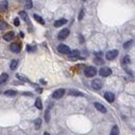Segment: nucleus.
<instances>
[{
	"label": "nucleus",
	"instance_id": "33",
	"mask_svg": "<svg viewBox=\"0 0 135 135\" xmlns=\"http://www.w3.org/2000/svg\"><path fill=\"white\" fill-rule=\"evenodd\" d=\"M44 135H50V134H49V133H47V132H45V133H44Z\"/></svg>",
	"mask_w": 135,
	"mask_h": 135
},
{
	"label": "nucleus",
	"instance_id": "34",
	"mask_svg": "<svg viewBox=\"0 0 135 135\" xmlns=\"http://www.w3.org/2000/svg\"><path fill=\"white\" fill-rule=\"evenodd\" d=\"M83 1H85V0H83Z\"/></svg>",
	"mask_w": 135,
	"mask_h": 135
},
{
	"label": "nucleus",
	"instance_id": "26",
	"mask_svg": "<svg viewBox=\"0 0 135 135\" xmlns=\"http://www.w3.org/2000/svg\"><path fill=\"white\" fill-rule=\"evenodd\" d=\"M132 43H133L132 40H131V41H128L127 43H125V44H124V48H125V49H128V48L132 45Z\"/></svg>",
	"mask_w": 135,
	"mask_h": 135
},
{
	"label": "nucleus",
	"instance_id": "14",
	"mask_svg": "<svg viewBox=\"0 0 135 135\" xmlns=\"http://www.w3.org/2000/svg\"><path fill=\"white\" fill-rule=\"evenodd\" d=\"M8 79V75L6 73H3L0 75V84H3V83H5V82L7 81Z\"/></svg>",
	"mask_w": 135,
	"mask_h": 135
},
{
	"label": "nucleus",
	"instance_id": "12",
	"mask_svg": "<svg viewBox=\"0 0 135 135\" xmlns=\"http://www.w3.org/2000/svg\"><path fill=\"white\" fill-rule=\"evenodd\" d=\"M80 56V52L78 50H73L69 53V57L72 58V59H75V58H78Z\"/></svg>",
	"mask_w": 135,
	"mask_h": 135
},
{
	"label": "nucleus",
	"instance_id": "17",
	"mask_svg": "<svg viewBox=\"0 0 135 135\" xmlns=\"http://www.w3.org/2000/svg\"><path fill=\"white\" fill-rule=\"evenodd\" d=\"M33 18L36 19V21H37V22L40 23V24H42V25H44V24H45V21H44V19H43L41 16H38V15H37V14H34V15H33Z\"/></svg>",
	"mask_w": 135,
	"mask_h": 135
},
{
	"label": "nucleus",
	"instance_id": "22",
	"mask_svg": "<svg viewBox=\"0 0 135 135\" xmlns=\"http://www.w3.org/2000/svg\"><path fill=\"white\" fill-rule=\"evenodd\" d=\"M17 67H18V60H12V62H11V70H16Z\"/></svg>",
	"mask_w": 135,
	"mask_h": 135
},
{
	"label": "nucleus",
	"instance_id": "5",
	"mask_svg": "<svg viewBox=\"0 0 135 135\" xmlns=\"http://www.w3.org/2000/svg\"><path fill=\"white\" fill-rule=\"evenodd\" d=\"M111 73H112L111 69L107 68V67L102 68V69L99 71V74H100V75H101L102 77H108V76H110V75H111Z\"/></svg>",
	"mask_w": 135,
	"mask_h": 135
},
{
	"label": "nucleus",
	"instance_id": "29",
	"mask_svg": "<svg viewBox=\"0 0 135 135\" xmlns=\"http://www.w3.org/2000/svg\"><path fill=\"white\" fill-rule=\"evenodd\" d=\"M95 62L97 63V64H102V63H103V60L100 59V58H96V59H95Z\"/></svg>",
	"mask_w": 135,
	"mask_h": 135
},
{
	"label": "nucleus",
	"instance_id": "7",
	"mask_svg": "<svg viewBox=\"0 0 135 135\" xmlns=\"http://www.w3.org/2000/svg\"><path fill=\"white\" fill-rule=\"evenodd\" d=\"M64 93H66V90H64L63 88H59V89H56L53 95H52V97H53L54 99H60L61 97H63Z\"/></svg>",
	"mask_w": 135,
	"mask_h": 135
},
{
	"label": "nucleus",
	"instance_id": "16",
	"mask_svg": "<svg viewBox=\"0 0 135 135\" xmlns=\"http://www.w3.org/2000/svg\"><path fill=\"white\" fill-rule=\"evenodd\" d=\"M4 95L7 96V97H14V96L17 95V91L16 90H12V89H8L4 91Z\"/></svg>",
	"mask_w": 135,
	"mask_h": 135
},
{
	"label": "nucleus",
	"instance_id": "25",
	"mask_svg": "<svg viewBox=\"0 0 135 135\" xmlns=\"http://www.w3.org/2000/svg\"><path fill=\"white\" fill-rule=\"evenodd\" d=\"M6 27H7V24L4 22V21H1V20H0V29L3 30V29H5Z\"/></svg>",
	"mask_w": 135,
	"mask_h": 135
},
{
	"label": "nucleus",
	"instance_id": "23",
	"mask_svg": "<svg viewBox=\"0 0 135 135\" xmlns=\"http://www.w3.org/2000/svg\"><path fill=\"white\" fill-rule=\"evenodd\" d=\"M131 62V58H130V56H125L124 59H123V64H129Z\"/></svg>",
	"mask_w": 135,
	"mask_h": 135
},
{
	"label": "nucleus",
	"instance_id": "13",
	"mask_svg": "<svg viewBox=\"0 0 135 135\" xmlns=\"http://www.w3.org/2000/svg\"><path fill=\"white\" fill-rule=\"evenodd\" d=\"M68 21L66 19H59L57 21H55V23H54V26L55 27H60V26H62L64 24H67Z\"/></svg>",
	"mask_w": 135,
	"mask_h": 135
},
{
	"label": "nucleus",
	"instance_id": "8",
	"mask_svg": "<svg viewBox=\"0 0 135 135\" xmlns=\"http://www.w3.org/2000/svg\"><path fill=\"white\" fill-rule=\"evenodd\" d=\"M104 98H105L109 103H112L113 101H114V99H115V96H114V94H113V93L106 91V93L104 94Z\"/></svg>",
	"mask_w": 135,
	"mask_h": 135
},
{
	"label": "nucleus",
	"instance_id": "9",
	"mask_svg": "<svg viewBox=\"0 0 135 135\" xmlns=\"http://www.w3.org/2000/svg\"><path fill=\"white\" fill-rule=\"evenodd\" d=\"M14 37H15V32L10 31V32H6V33L3 36V40L6 41V42H10V41H12Z\"/></svg>",
	"mask_w": 135,
	"mask_h": 135
},
{
	"label": "nucleus",
	"instance_id": "19",
	"mask_svg": "<svg viewBox=\"0 0 135 135\" xmlns=\"http://www.w3.org/2000/svg\"><path fill=\"white\" fill-rule=\"evenodd\" d=\"M34 105H36V107L37 108V109H43V104H42V100L38 98V99H37L36 100V104H34Z\"/></svg>",
	"mask_w": 135,
	"mask_h": 135
},
{
	"label": "nucleus",
	"instance_id": "20",
	"mask_svg": "<svg viewBox=\"0 0 135 135\" xmlns=\"http://www.w3.org/2000/svg\"><path fill=\"white\" fill-rule=\"evenodd\" d=\"M41 126H42V120L38 117V119H37L36 121H34V127H36V129H40L41 128Z\"/></svg>",
	"mask_w": 135,
	"mask_h": 135
},
{
	"label": "nucleus",
	"instance_id": "31",
	"mask_svg": "<svg viewBox=\"0 0 135 135\" xmlns=\"http://www.w3.org/2000/svg\"><path fill=\"white\" fill-rule=\"evenodd\" d=\"M14 24H15V26H19L20 25V22H19V19L18 18H16L14 20Z\"/></svg>",
	"mask_w": 135,
	"mask_h": 135
},
{
	"label": "nucleus",
	"instance_id": "18",
	"mask_svg": "<svg viewBox=\"0 0 135 135\" xmlns=\"http://www.w3.org/2000/svg\"><path fill=\"white\" fill-rule=\"evenodd\" d=\"M19 15H20V17H21V18H22V19L25 21V22H28V21H29L27 14H26V12H25L24 11H21V12H19Z\"/></svg>",
	"mask_w": 135,
	"mask_h": 135
},
{
	"label": "nucleus",
	"instance_id": "10",
	"mask_svg": "<svg viewBox=\"0 0 135 135\" xmlns=\"http://www.w3.org/2000/svg\"><path fill=\"white\" fill-rule=\"evenodd\" d=\"M10 49L12 52H15V53H19L20 50H21V47L19 44H16V43H14V44H12L10 46Z\"/></svg>",
	"mask_w": 135,
	"mask_h": 135
},
{
	"label": "nucleus",
	"instance_id": "28",
	"mask_svg": "<svg viewBox=\"0 0 135 135\" xmlns=\"http://www.w3.org/2000/svg\"><path fill=\"white\" fill-rule=\"evenodd\" d=\"M0 7H1V10L6 8V7H7V2H6V1H3V2L1 3V5H0Z\"/></svg>",
	"mask_w": 135,
	"mask_h": 135
},
{
	"label": "nucleus",
	"instance_id": "2",
	"mask_svg": "<svg viewBox=\"0 0 135 135\" xmlns=\"http://www.w3.org/2000/svg\"><path fill=\"white\" fill-rule=\"evenodd\" d=\"M117 55H119V51L117 50H110L107 52L105 56H106L107 60H113L117 57Z\"/></svg>",
	"mask_w": 135,
	"mask_h": 135
},
{
	"label": "nucleus",
	"instance_id": "4",
	"mask_svg": "<svg viewBox=\"0 0 135 135\" xmlns=\"http://www.w3.org/2000/svg\"><path fill=\"white\" fill-rule=\"evenodd\" d=\"M69 34H70V30L68 28H64V29L61 30V31H59L57 37H58V40L62 41V40H64V38H67L69 37Z\"/></svg>",
	"mask_w": 135,
	"mask_h": 135
},
{
	"label": "nucleus",
	"instance_id": "1",
	"mask_svg": "<svg viewBox=\"0 0 135 135\" xmlns=\"http://www.w3.org/2000/svg\"><path fill=\"white\" fill-rule=\"evenodd\" d=\"M96 74H97V69L95 67H87L84 69V75L88 78H91L94 77Z\"/></svg>",
	"mask_w": 135,
	"mask_h": 135
},
{
	"label": "nucleus",
	"instance_id": "15",
	"mask_svg": "<svg viewBox=\"0 0 135 135\" xmlns=\"http://www.w3.org/2000/svg\"><path fill=\"white\" fill-rule=\"evenodd\" d=\"M69 95L70 96H75V97H82V96H83V94H82V93H80V91H78V90H75V89L70 90L69 91Z\"/></svg>",
	"mask_w": 135,
	"mask_h": 135
},
{
	"label": "nucleus",
	"instance_id": "21",
	"mask_svg": "<svg viewBox=\"0 0 135 135\" xmlns=\"http://www.w3.org/2000/svg\"><path fill=\"white\" fill-rule=\"evenodd\" d=\"M120 134V130H119V127L117 126H114L112 129H111V132H110V135H119Z\"/></svg>",
	"mask_w": 135,
	"mask_h": 135
},
{
	"label": "nucleus",
	"instance_id": "11",
	"mask_svg": "<svg viewBox=\"0 0 135 135\" xmlns=\"http://www.w3.org/2000/svg\"><path fill=\"white\" fill-rule=\"evenodd\" d=\"M95 107H96V109H97V110H99L100 112H102V113H105V112L107 111V109H106V108H105V107H104V106L102 105L101 103H98V102H96V103H95Z\"/></svg>",
	"mask_w": 135,
	"mask_h": 135
},
{
	"label": "nucleus",
	"instance_id": "6",
	"mask_svg": "<svg viewBox=\"0 0 135 135\" xmlns=\"http://www.w3.org/2000/svg\"><path fill=\"white\" fill-rule=\"evenodd\" d=\"M91 86H93L94 89L99 90V89L102 88L103 83H102V81L100 79H95V80H93V82H91Z\"/></svg>",
	"mask_w": 135,
	"mask_h": 135
},
{
	"label": "nucleus",
	"instance_id": "32",
	"mask_svg": "<svg viewBox=\"0 0 135 135\" xmlns=\"http://www.w3.org/2000/svg\"><path fill=\"white\" fill-rule=\"evenodd\" d=\"M36 49V47H30V46H27V51H33Z\"/></svg>",
	"mask_w": 135,
	"mask_h": 135
},
{
	"label": "nucleus",
	"instance_id": "3",
	"mask_svg": "<svg viewBox=\"0 0 135 135\" xmlns=\"http://www.w3.org/2000/svg\"><path fill=\"white\" fill-rule=\"evenodd\" d=\"M57 50H58L59 53H61V54H69L70 52H71V49L64 44H60L57 47Z\"/></svg>",
	"mask_w": 135,
	"mask_h": 135
},
{
	"label": "nucleus",
	"instance_id": "30",
	"mask_svg": "<svg viewBox=\"0 0 135 135\" xmlns=\"http://www.w3.org/2000/svg\"><path fill=\"white\" fill-rule=\"evenodd\" d=\"M83 16H84V10H81L80 15H79V20H82V19H83Z\"/></svg>",
	"mask_w": 135,
	"mask_h": 135
},
{
	"label": "nucleus",
	"instance_id": "27",
	"mask_svg": "<svg viewBox=\"0 0 135 135\" xmlns=\"http://www.w3.org/2000/svg\"><path fill=\"white\" fill-rule=\"evenodd\" d=\"M45 119H46V122H49L50 121V111L47 110L46 113H45Z\"/></svg>",
	"mask_w": 135,
	"mask_h": 135
},
{
	"label": "nucleus",
	"instance_id": "24",
	"mask_svg": "<svg viewBox=\"0 0 135 135\" xmlns=\"http://www.w3.org/2000/svg\"><path fill=\"white\" fill-rule=\"evenodd\" d=\"M25 7L28 8V10L32 7V1L31 0H25Z\"/></svg>",
	"mask_w": 135,
	"mask_h": 135
}]
</instances>
